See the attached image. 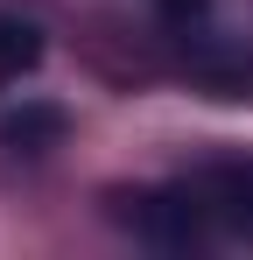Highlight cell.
Segmentation results:
<instances>
[{
  "mask_svg": "<svg viewBox=\"0 0 253 260\" xmlns=\"http://www.w3.org/2000/svg\"><path fill=\"white\" fill-rule=\"evenodd\" d=\"M141 204V232L162 239V246H197V239H253V162H218V169H197L169 190H148L134 197Z\"/></svg>",
  "mask_w": 253,
  "mask_h": 260,
  "instance_id": "1",
  "label": "cell"
},
{
  "mask_svg": "<svg viewBox=\"0 0 253 260\" xmlns=\"http://www.w3.org/2000/svg\"><path fill=\"white\" fill-rule=\"evenodd\" d=\"M42 63V28L21 14H0V85H21Z\"/></svg>",
  "mask_w": 253,
  "mask_h": 260,
  "instance_id": "2",
  "label": "cell"
},
{
  "mask_svg": "<svg viewBox=\"0 0 253 260\" xmlns=\"http://www.w3.org/2000/svg\"><path fill=\"white\" fill-rule=\"evenodd\" d=\"M197 7H204V0H169V14H176V21H183V14H197Z\"/></svg>",
  "mask_w": 253,
  "mask_h": 260,
  "instance_id": "3",
  "label": "cell"
}]
</instances>
